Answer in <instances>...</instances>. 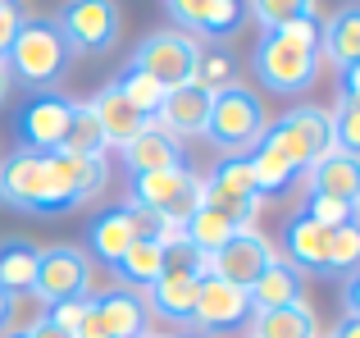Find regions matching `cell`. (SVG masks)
I'll return each instance as SVG.
<instances>
[{"label": "cell", "instance_id": "obj_39", "mask_svg": "<svg viewBox=\"0 0 360 338\" xmlns=\"http://www.w3.org/2000/svg\"><path fill=\"white\" fill-rule=\"evenodd\" d=\"M328 338H360V320H352V315H342V325H338Z\"/></svg>", "mask_w": 360, "mask_h": 338}, {"label": "cell", "instance_id": "obj_24", "mask_svg": "<svg viewBox=\"0 0 360 338\" xmlns=\"http://www.w3.org/2000/svg\"><path fill=\"white\" fill-rule=\"evenodd\" d=\"M165 261H169V247L160 238H150V233H141L137 242H132L128 251L119 256L115 275L123 279L119 288H132V293H146L150 284H155L160 275H165Z\"/></svg>", "mask_w": 360, "mask_h": 338}, {"label": "cell", "instance_id": "obj_40", "mask_svg": "<svg viewBox=\"0 0 360 338\" xmlns=\"http://www.w3.org/2000/svg\"><path fill=\"white\" fill-rule=\"evenodd\" d=\"M9 82H14V78H9V69H5V60H0V106H5V96H9Z\"/></svg>", "mask_w": 360, "mask_h": 338}, {"label": "cell", "instance_id": "obj_42", "mask_svg": "<svg viewBox=\"0 0 360 338\" xmlns=\"http://www.w3.org/2000/svg\"><path fill=\"white\" fill-rule=\"evenodd\" d=\"M141 338H169V334H150V330H146V334H141Z\"/></svg>", "mask_w": 360, "mask_h": 338}, {"label": "cell", "instance_id": "obj_14", "mask_svg": "<svg viewBox=\"0 0 360 338\" xmlns=\"http://www.w3.org/2000/svg\"><path fill=\"white\" fill-rule=\"evenodd\" d=\"M178 32L205 42H233L246 23V0H165Z\"/></svg>", "mask_w": 360, "mask_h": 338}, {"label": "cell", "instance_id": "obj_11", "mask_svg": "<svg viewBox=\"0 0 360 338\" xmlns=\"http://www.w3.org/2000/svg\"><path fill=\"white\" fill-rule=\"evenodd\" d=\"M132 64H137L146 78H155L165 92L187 87V82L196 78V64H201V42L178 32V27H165V32H150L146 42L137 46Z\"/></svg>", "mask_w": 360, "mask_h": 338}, {"label": "cell", "instance_id": "obj_6", "mask_svg": "<svg viewBox=\"0 0 360 338\" xmlns=\"http://www.w3.org/2000/svg\"><path fill=\"white\" fill-rule=\"evenodd\" d=\"M123 206L146 211V215H160V220H169V224H187L192 211L201 206V178H196L187 165L155 169V174H132L128 201H123Z\"/></svg>", "mask_w": 360, "mask_h": 338}, {"label": "cell", "instance_id": "obj_9", "mask_svg": "<svg viewBox=\"0 0 360 338\" xmlns=\"http://www.w3.org/2000/svg\"><path fill=\"white\" fill-rule=\"evenodd\" d=\"M150 320V306L141 293L132 288H105V293H91L82 306L78 320V338H141Z\"/></svg>", "mask_w": 360, "mask_h": 338}, {"label": "cell", "instance_id": "obj_37", "mask_svg": "<svg viewBox=\"0 0 360 338\" xmlns=\"http://www.w3.org/2000/svg\"><path fill=\"white\" fill-rule=\"evenodd\" d=\"M342 311L352 315V320H360V275L342 279Z\"/></svg>", "mask_w": 360, "mask_h": 338}, {"label": "cell", "instance_id": "obj_2", "mask_svg": "<svg viewBox=\"0 0 360 338\" xmlns=\"http://www.w3.org/2000/svg\"><path fill=\"white\" fill-rule=\"evenodd\" d=\"M333 151V133H328V110L319 106H297L288 110L283 119H274L264 128V137L246 151L251 161V178H255V192L269 196L292 187L319 156Z\"/></svg>", "mask_w": 360, "mask_h": 338}, {"label": "cell", "instance_id": "obj_34", "mask_svg": "<svg viewBox=\"0 0 360 338\" xmlns=\"http://www.w3.org/2000/svg\"><path fill=\"white\" fill-rule=\"evenodd\" d=\"M306 215L319 224V229H342V224H356V206H347V201H333V196H310L306 201Z\"/></svg>", "mask_w": 360, "mask_h": 338}, {"label": "cell", "instance_id": "obj_23", "mask_svg": "<svg viewBox=\"0 0 360 338\" xmlns=\"http://www.w3.org/2000/svg\"><path fill=\"white\" fill-rule=\"evenodd\" d=\"M246 338H319V320L310 302H288L269 311H251V334Z\"/></svg>", "mask_w": 360, "mask_h": 338}, {"label": "cell", "instance_id": "obj_15", "mask_svg": "<svg viewBox=\"0 0 360 338\" xmlns=\"http://www.w3.org/2000/svg\"><path fill=\"white\" fill-rule=\"evenodd\" d=\"M274 256H278V251H274V242L264 238V233L238 229L219 251H214V256H205V270L219 275V279H229V284H238V288H251Z\"/></svg>", "mask_w": 360, "mask_h": 338}, {"label": "cell", "instance_id": "obj_22", "mask_svg": "<svg viewBox=\"0 0 360 338\" xmlns=\"http://www.w3.org/2000/svg\"><path fill=\"white\" fill-rule=\"evenodd\" d=\"M283 251H288L283 261H292L301 275H306V270H319V275H324V261H328V229H319V224L310 220L306 211L292 215L288 229H283Z\"/></svg>", "mask_w": 360, "mask_h": 338}, {"label": "cell", "instance_id": "obj_17", "mask_svg": "<svg viewBox=\"0 0 360 338\" xmlns=\"http://www.w3.org/2000/svg\"><path fill=\"white\" fill-rule=\"evenodd\" d=\"M205 115H210V92L196 87V82H187V87H174L165 92V101H160L155 110V124L165 128L169 137H201L205 133Z\"/></svg>", "mask_w": 360, "mask_h": 338}, {"label": "cell", "instance_id": "obj_19", "mask_svg": "<svg viewBox=\"0 0 360 338\" xmlns=\"http://www.w3.org/2000/svg\"><path fill=\"white\" fill-rule=\"evenodd\" d=\"M306 187H310V196H333V201L356 206L360 201V161L356 156H342V151L319 156L306 169Z\"/></svg>", "mask_w": 360, "mask_h": 338}, {"label": "cell", "instance_id": "obj_32", "mask_svg": "<svg viewBox=\"0 0 360 338\" xmlns=\"http://www.w3.org/2000/svg\"><path fill=\"white\" fill-rule=\"evenodd\" d=\"M328 133H333V151L356 156L360 151V101H342L328 110Z\"/></svg>", "mask_w": 360, "mask_h": 338}, {"label": "cell", "instance_id": "obj_7", "mask_svg": "<svg viewBox=\"0 0 360 338\" xmlns=\"http://www.w3.org/2000/svg\"><path fill=\"white\" fill-rule=\"evenodd\" d=\"M51 18L73 55H105L123 37L119 0H64V9Z\"/></svg>", "mask_w": 360, "mask_h": 338}, {"label": "cell", "instance_id": "obj_1", "mask_svg": "<svg viewBox=\"0 0 360 338\" xmlns=\"http://www.w3.org/2000/svg\"><path fill=\"white\" fill-rule=\"evenodd\" d=\"M105 161H82L69 151H9L0 161V201L23 215H64L105 192Z\"/></svg>", "mask_w": 360, "mask_h": 338}, {"label": "cell", "instance_id": "obj_18", "mask_svg": "<svg viewBox=\"0 0 360 338\" xmlns=\"http://www.w3.org/2000/svg\"><path fill=\"white\" fill-rule=\"evenodd\" d=\"M123 151V165H128V174H155V169H174V165H187L183 161V142L178 137H169L165 128L150 119L146 128H141L132 142L119 146Z\"/></svg>", "mask_w": 360, "mask_h": 338}, {"label": "cell", "instance_id": "obj_41", "mask_svg": "<svg viewBox=\"0 0 360 338\" xmlns=\"http://www.w3.org/2000/svg\"><path fill=\"white\" fill-rule=\"evenodd\" d=\"M0 338H32V334H27V325H23V330L14 325V330H9V334H0Z\"/></svg>", "mask_w": 360, "mask_h": 338}, {"label": "cell", "instance_id": "obj_16", "mask_svg": "<svg viewBox=\"0 0 360 338\" xmlns=\"http://www.w3.org/2000/svg\"><path fill=\"white\" fill-rule=\"evenodd\" d=\"M141 238V215L132 211V206H115V211H101L96 220L87 224V256H91V265H110L115 270L119 265V256L132 247V242Z\"/></svg>", "mask_w": 360, "mask_h": 338}, {"label": "cell", "instance_id": "obj_8", "mask_svg": "<svg viewBox=\"0 0 360 338\" xmlns=\"http://www.w3.org/2000/svg\"><path fill=\"white\" fill-rule=\"evenodd\" d=\"M27 293L46 306L60 302H78V297H91V256L73 242H60V247H46L37 256V275Z\"/></svg>", "mask_w": 360, "mask_h": 338}, {"label": "cell", "instance_id": "obj_38", "mask_svg": "<svg viewBox=\"0 0 360 338\" xmlns=\"http://www.w3.org/2000/svg\"><path fill=\"white\" fill-rule=\"evenodd\" d=\"M27 334H32V338H78L73 330H60V325H51L46 315H37V320L27 325Z\"/></svg>", "mask_w": 360, "mask_h": 338}, {"label": "cell", "instance_id": "obj_36", "mask_svg": "<svg viewBox=\"0 0 360 338\" xmlns=\"http://www.w3.org/2000/svg\"><path fill=\"white\" fill-rule=\"evenodd\" d=\"M18 325V293L0 288V334H9Z\"/></svg>", "mask_w": 360, "mask_h": 338}, {"label": "cell", "instance_id": "obj_31", "mask_svg": "<svg viewBox=\"0 0 360 338\" xmlns=\"http://www.w3.org/2000/svg\"><path fill=\"white\" fill-rule=\"evenodd\" d=\"M356 265H360V229H356V224H342V229L328 233V261H324V275L347 279V275H356Z\"/></svg>", "mask_w": 360, "mask_h": 338}, {"label": "cell", "instance_id": "obj_35", "mask_svg": "<svg viewBox=\"0 0 360 338\" xmlns=\"http://www.w3.org/2000/svg\"><path fill=\"white\" fill-rule=\"evenodd\" d=\"M23 18H27V9L18 5V0H0V60L9 55V46H14V37H18V27H23Z\"/></svg>", "mask_w": 360, "mask_h": 338}, {"label": "cell", "instance_id": "obj_33", "mask_svg": "<svg viewBox=\"0 0 360 338\" xmlns=\"http://www.w3.org/2000/svg\"><path fill=\"white\" fill-rule=\"evenodd\" d=\"M192 82L214 96V92H224V87L238 82V60H233L229 51H201V64H196V78Z\"/></svg>", "mask_w": 360, "mask_h": 338}, {"label": "cell", "instance_id": "obj_30", "mask_svg": "<svg viewBox=\"0 0 360 338\" xmlns=\"http://www.w3.org/2000/svg\"><path fill=\"white\" fill-rule=\"evenodd\" d=\"M246 14L260 23V32H274L297 18H315V0H246Z\"/></svg>", "mask_w": 360, "mask_h": 338}, {"label": "cell", "instance_id": "obj_28", "mask_svg": "<svg viewBox=\"0 0 360 338\" xmlns=\"http://www.w3.org/2000/svg\"><path fill=\"white\" fill-rule=\"evenodd\" d=\"M37 256H41V247L27 242V238H5L0 242V288L27 293V288H32V275H37Z\"/></svg>", "mask_w": 360, "mask_h": 338}, {"label": "cell", "instance_id": "obj_26", "mask_svg": "<svg viewBox=\"0 0 360 338\" xmlns=\"http://www.w3.org/2000/svg\"><path fill=\"white\" fill-rule=\"evenodd\" d=\"M60 151L82 156V161H105L110 146H105V137H101V124H96L91 101H73V119H69V128H64Z\"/></svg>", "mask_w": 360, "mask_h": 338}, {"label": "cell", "instance_id": "obj_13", "mask_svg": "<svg viewBox=\"0 0 360 338\" xmlns=\"http://www.w3.org/2000/svg\"><path fill=\"white\" fill-rule=\"evenodd\" d=\"M69 119H73L69 96H60V92H37V96H27L23 106L14 110L18 146H27V151H60Z\"/></svg>", "mask_w": 360, "mask_h": 338}, {"label": "cell", "instance_id": "obj_4", "mask_svg": "<svg viewBox=\"0 0 360 338\" xmlns=\"http://www.w3.org/2000/svg\"><path fill=\"white\" fill-rule=\"evenodd\" d=\"M69 64H73V51H69V42L60 37L55 18L51 14H27L23 27H18V37H14V46H9V55H5L9 78L51 92L55 82L64 78Z\"/></svg>", "mask_w": 360, "mask_h": 338}, {"label": "cell", "instance_id": "obj_12", "mask_svg": "<svg viewBox=\"0 0 360 338\" xmlns=\"http://www.w3.org/2000/svg\"><path fill=\"white\" fill-rule=\"evenodd\" d=\"M251 325V297L246 288L229 284L219 275H201V288H196V306H192V334L201 338H219Z\"/></svg>", "mask_w": 360, "mask_h": 338}, {"label": "cell", "instance_id": "obj_29", "mask_svg": "<svg viewBox=\"0 0 360 338\" xmlns=\"http://www.w3.org/2000/svg\"><path fill=\"white\" fill-rule=\"evenodd\" d=\"M115 92L123 101H128L137 115H146V119H155V110H160V101H165V87H160L155 78H146V73L137 69V64H128V69L115 78Z\"/></svg>", "mask_w": 360, "mask_h": 338}, {"label": "cell", "instance_id": "obj_10", "mask_svg": "<svg viewBox=\"0 0 360 338\" xmlns=\"http://www.w3.org/2000/svg\"><path fill=\"white\" fill-rule=\"evenodd\" d=\"M201 206L229 215L238 229H251V220L264 206V196L255 192V178H251V161L246 156H224L214 165V174L201 178Z\"/></svg>", "mask_w": 360, "mask_h": 338}, {"label": "cell", "instance_id": "obj_5", "mask_svg": "<svg viewBox=\"0 0 360 338\" xmlns=\"http://www.w3.org/2000/svg\"><path fill=\"white\" fill-rule=\"evenodd\" d=\"M269 128V115H264V101L255 96L246 82H233V87L214 92L210 96V115H205V142L219 146L224 156H246Z\"/></svg>", "mask_w": 360, "mask_h": 338}, {"label": "cell", "instance_id": "obj_25", "mask_svg": "<svg viewBox=\"0 0 360 338\" xmlns=\"http://www.w3.org/2000/svg\"><path fill=\"white\" fill-rule=\"evenodd\" d=\"M91 110H96V124H101V137H105V146H123L132 142V137L141 133V128L150 124L146 115H137V110L128 106V101L115 92V82L110 87H101L96 96H91Z\"/></svg>", "mask_w": 360, "mask_h": 338}, {"label": "cell", "instance_id": "obj_27", "mask_svg": "<svg viewBox=\"0 0 360 338\" xmlns=\"http://www.w3.org/2000/svg\"><path fill=\"white\" fill-rule=\"evenodd\" d=\"M238 233V224L229 220V215H219V211H210V206H196L192 211V220L183 224V242L196 251V256H214V251L224 247V242Z\"/></svg>", "mask_w": 360, "mask_h": 338}, {"label": "cell", "instance_id": "obj_21", "mask_svg": "<svg viewBox=\"0 0 360 338\" xmlns=\"http://www.w3.org/2000/svg\"><path fill=\"white\" fill-rule=\"evenodd\" d=\"M251 297V311H269V306H288V302H306V275H301L292 261L274 256L264 265V275L246 288Z\"/></svg>", "mask_w": 360, "mask_h": 338}, {"label": "cell", "instance_id": "obj_20", "mask_svg": "<svg viewBox=\"0 0 360 338\" xmlns=\"http://www.w3.org/2000/svg\"><path fill=\"white\" fill-rule=\"evenodd\" d=\"M319 60H328L338 73L360 64V5H342L319 27Z\"/></svg>", "mask_w": 360, "mask_h": 338}, {"label": "cell", "instance_id": "obj_43", "mask_svg": "<svg viewBox=\"0 0 360 338\" xmlns=\"http://www.w3.org/2000/svg\"><path fill=\"white\" fill-rule=\"evenodd\" d=\"M178 338H201V334H192V330H187V334H178Z\"/></svg>", "mask_w": 360, "mask_h": 338}, {"label": "cell", "instance_id": "obj_3", "mask_svg": "<svg viewBox=\"0 0 360 338\" xmlns=\"http://www.w3.org/2000/svg\"><path fill=\"white\" fill-rule=\"evenodd\" d=\"M319 23L315 18H297L288 27H274L260 32V46L251 55V69L260 78L264 92H278V96H297L310 92L319 78Z\"/></svg>", "mask_w": 360, "mask_h": 338}, {"label": "cell", "instance_id": "obj_44", "mask_svg": "<svg viewBox=\"0 0 360 338\" xmlns=\"http://www.w3.org/2000/svg\"><path fill=\"white\" fill-rule=\"evenodd\" d=\"M347 5H356V0H347Z\"/></svg>", "mask_w": 360, "mask_h": 338}]
</instances>
